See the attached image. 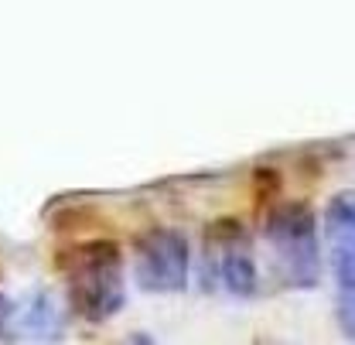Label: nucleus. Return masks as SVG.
Listing matches in <instances>:
<instances>
[{"label": "nucleus", "instance_id": "f03ea898", "mask_svg": "<svg viewBox=\"0 0 355 345\" xmlns=\"http://www.w3.org/2000/svg\"><path fill=\"white\" fill-rule=\"evenodd\" d=\"M266 239L273 257L280 260L284 277L294 287H314L321 274L318 229L308 205H280L266 219Z\"/></svg>", "mask_w": 355, "mask_h": 345}, {"label": "nucleus", "instance_id": "423d86ee", "mask_svg": "<svg viewBox=\"0 0 355 345\" xmlns=\"http://www.w3.org/2000/svg\"><path fill=\"white\" fill-rule=\"evenodd\" d=\"M7 321L17 328L21 339H35V342H44V339H58L62 335V314H58V304L51 301L44 291L24 298L14 311H7Z\"/></svg>", "mask_w": 355, "mask_h": 345}, {"label": "nucleus", "instance_id": "f257e3e1", "mask_svg": "<svg viewBox=\"0 0 355 345\" xmlns=\"http://www.w3.org/2000/svg\"><path fill=\"white\" fill-rule=\"evenodd\" d=\"M69 298L89 321H106L123 308V260L113 243H89L69 260Z\"/></svg>", "mask_w": 355, "mask_h": 345}, {"label": "nucleus", "instance_id": "0eeeda50", "mask_svg": "<svg viewBox=\"0 0 355 345\" xmlns=\"http://www.w3.org/2000/svg\"><path fill=\"white\" fill-rule=\"evenodd\" d=\"M3 325H7V304L0 298V332H3Z\"/></svg>", "mask_w": 355, "mask_h": 345}, {"label": "nucleus", "instance_id": "39448f33", "mask_svg": "<svg viewBox=\"0 0 355 345\" xmlns=\"http://www.w3.org/2000/svg\"><path fill=\"white\" fill-rule=\"evenodd\" d=\"M209 257L216 260V274L229 294L250 298L257 291V263L250 253L246 233L236 222H219L209 233Z\"/></svg>", "mask_w": 355, "mask_h": 345}, {"label": "nucleus", "instance_id": "7ed1b4c3", "mask_svg": "<svg viewBox=\"0 0 355 345\" xmlns=\"http://www.w3.org/2000/svg\"><path fill=\"white\" fill-rule=\"evenodd\" d=\"M191 270V246L178 229H154L137 243L133 274L144 291L154 294H178L188 287Z\"/></svg>", "mask_w": 355, "mask_h": 345}, {"label": "nucleus", "instance_id": "20e7f679", "mask_svg": "<svg viewBox=\"0 0 355 345\" xmlns=\"http://www.w3.org/2000/svg\"><path fill=\"white\" fill-rule=\"evenodd\" d=\"M324 226H328V257H331V274L338 280V304H342V321H345V332L352 335V236H355V216H352V195H338L331 199L328 205V216H324Z\"/></svg>", "mask_w": 355, "mask_h": 345}]
</instances>
